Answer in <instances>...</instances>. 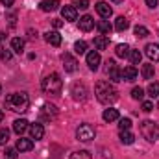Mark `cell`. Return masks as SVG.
Masks as SVG:
<instances>
[{"label": "cell", "instance_id": "obj_1", "mask_svg": "<svg viewBox=\"0 0 159 159\" xmlns=\"http://www.w3.org/2000/svg\"><path fill=\"white\" fill-rule=\"evenodd\" d=\"M94 94H96L98 102L104 104V106H111V104H115V102L119 100V91H117V87H115L113 83H109V81H104V80L96 83Z\"/></svg>", "mask_w": 159, "mask_h": 159}, {"label": "cell", "instance_id": "obj_2", "mask_svg": "<svg viewBox=\"0 0 159 159\" xmlns=\"http://www.w3.org/2000/svg\"><path fill=\"white\" fill-rule=\"evenodd\" d=\"M30 106V98L26 93H11L6 96V107H9L15 113H22L26 111Z\"/></svg>", "mask_w": 159, "mask_h": 159}, {"label": "cell", "instance_id": "obj_3", "mask_svg": "<svg viewBox=\"0 0 159 159\" xmlns=\"http://www.w3.org/2000/svg\"><path fill=\"white\" fill-rule=\"evenodd\" d=\"M41 87L46 94H59L61 93V87H63V81H61V76L57 72H52L48 76H44V80L41 81Z\"/></svg>", "mask_w": 159, "mask_h": 159}, {"label": "cell", "instance_id": "obj_4", "mask_svg": "<svg viewBox=\"0 0 159 159\" xmlns=\"http://www.w3.org/2000/svg\"><path fill=\"white\" fill-rule=\"evenodd\" d=\"M139 129H141V135L150 143H156L159 139V124L154 120H143Z\"/></svg>", "mask_w": 159, "mask_h": 159}, {"label": "cell", "instance_id": "obj_5", "mask_svg": "<svg viewBox=\"0 0 159 159\" xmlns=\"http://www.w3.org/2000/svg\"><path fill=\"white\" fill-rule=\"evenodd\" d=\"M94 135H96V129H94L91 124H80L78 129H76V137H78L81 143H89V141H93Z\"/></svg>", "mask_w": 159, "mask_h": 159}, {"label": "cell", "instance_id": "obj_6", "mask_svg": "<svg viewBox=\"0 0 159 159\" xmlns=\"http://www.w3.org/2000/svg\"><path fill=\"white\" fill-rule=\"evenodd\" d=\"M87 87H85V83H81V81H76V83H72V94H74V98L76 100H85L87 98Z\"/></svg>", "mask_w": 159, "mask_h": 159}, {"label": "cell", "instance_id": "obj_7", "mask_svg": "<svg viewBox=\"0 0 159 159\" xmlns=\"http://www.w3.org/2000/svg\"><path fill=\"white\" fill-rule=\"evenodd\" d=\"M120 74H122V80L124 81H135L137 76H139V70L135 69V65H128V67H124L120 70Z\"/></svg>", "mask_w": 159, "mask_h": 159}, {"label": "cell", "instance_id": "obj_8", "mask_svg": "<svg viewBox=\"0 0 159 159\" xmlns=\"http://www.w3.org/2000/svg\"><path fill=\"white\" fill-rule=\"evenodd\" d=\"M61 61H63V67H65L67 72H74V70L78 69V61H76V57H72L70 54H63V56H61Z\"/></svg>", "mask_w": 159, "mask_h": 159}, {"label": "cell", "instance_id": "obj_9", "mask_svg": "<svg viewBox=\"0 0 159 159\" xmlns=\"http://www.w3.org/2000/svg\"><path fill=\"white\" fill-rule=\"evenodd\" d=\"M61 15H63V19L69 20V22L78 20V11H76L74 6H63V7H61Z\"/></svg>", "mask_w": 159, "mask_h": 159}, {"label": "cell", "instance_id": "obj_10", "mask_svg": "<svg viewBox=\"0 0 159 159\" xmlns=\"http://www.w3.org/2000/svg\"><path fill=\"white\" fill-rule=\"evenodd\" d=\"M56 117H57V109H56L54 106H50V104L43 106V109H41V119L46 120V122H50V120H54Z\"/></svg>", "mask_w": 159, "mask_h": 159}, {"label": "cell", "instance_id": "obj_11", "mask_svg": "<svg viewBox=\"0 0 159 159\" xmlns=\"http://www.w3.org/2000/svg\"><path fill=\"white\" fill-rule=\"evenodd\" d=\"M96 13H98L102 19H109V17L113 15V9H111V6H109L107 2H98V4H96Z\"/></svg>", "mask_w": 159, "mask_h": 159}, {"label": "cell", "instance_id": "obj_12", "mask_svg": "<svg viewBox=\"0 0 159 159\" xmlns=\"http://www.w3.org/2000/svg\"><path fill=\"white\" fill-rule=\"evenodd\" d=\"M100 61H102V59H100V54H98V52H94V50H93V52H89V54H87V65H89V69H91V70H98Z\"/></svg>", "mask_w": 159, "mask_h": 159}, {"label": "cell", "instance_id": "obj_13", "mask_svg": "<svg viewBox=\"0 0 159 159\" xmlns=\"http://www.w3.org/2000/svg\"><path fill=\"white\" fill-rule=\"evenodd\" d=\"M106 72L111 76L113 81H120V80H122V74H120V70L117 69V65H115V61H113V59H109V61H107V69H106Z\"/></svg>", "mask_w": 159, "mask_h": 159}, {"label": "cell", "instance_id": "obj_14", "mask_svg": "<svg viewBox=\"0 0 159 159\" xmlns=\"http://www.w3.org/2000/svg\"><path fill=\"white\" fill-rule=\"evenodd\" d=\"M28 129H30V135H32V139H35V141H41V139L44 137V128H43V124H39V122L32 124Z\"/></svg>", "mask_w": 159, "mask_h": 159}, {"label": "cell", "instance_id": "obj_15", "mask_svg": "<svg viewBox=\"0 0 159 159\" xmlns=\"http://www.w3.org/2000/svg\"><path fill=\"white\" fill-rule=\"evenodd\" d=\"M144 52H146V56H148L152 61H159V44L157 43H150V44H146Z\"/></svg>", "mask_w": 159, "mask_h": 159}, {"label": "cell", "instance_id": "obj_16", "mask_svg": "<svg viewBox=\"0 0 159 159\" xmlns=\"http://www.w3.org/2000/svg\"><path fill=\"white\" fill-rule=\"evenodd\" d=\"M28 128H30V122H28L26 119H17L15 122H13V131H15L17 135H22Z\"/></svg>", "mask_w": 159, "mask_h": 159}, {"label": "cell", "instance_id": "obj_17", "mask_svg": "<svg viewBox=\"0 0 159 159\" xmlns=\"http://www.w3.org/2000/svg\"><path fill=\"white\" fill-rule=\"evenodd\" d=\"M93 28H94L93 17H91V15H83V17L80 19V30H81V32H91Z\"/></svg>", "mask_w": 159, "mask_h": 159}, {"label": "cell", "instance_id": "obj_18", "mask_svg": "<svg viewBox=\"0 0 159 159\" xmlns=\"http://www.w3.org/2000/svg\"><path fill=\"white\" fill-rule=\"evenodd\" d=\"M32 148H34V141H32V139L20 137V139L17 141V150H19V152H30Z\"/></svg>", "mask_w": 159, "mask_h": 159}, {"label": "cell", "instance_id": "obj_19", "mask_svg": "<svg viewBox=\"0 0 159 159\" xmlns=\"http://www.w3.org/2000/svg\"><path fill=\"white\" fill-rule=\"evenodd\" d=\"M44 41L48 44H52V46H59L61 44V35L57 32H46L44 34Z\"/></svg>", "mask_w": 159, "mask_h": 159}, {"label": "cell", "instance_id": "obj_20", "mask_svg": "<svg viewBox=\"0 0 159 159\" xmlns=\"http://www.w3.org/2000/svg\"><path fill=\"white\" fill-rule=\"evenodd\" d=\"M39 7L43 11H56L59 7V0H43L39 4Z\"/></svg>", "mask_w": 159, "mask_h": 159}, {"label": "cell", "instance_id": "obj_21", "mask_svg": "<svg viewBox=\"0 0 159 159\" xmlns=\"http://www.w3.org/2000/svg\"><path fill=\"white\" fill-rule=\"evenodd\" d=\"M154 74H156V69H154V65L152 63H146V65H143V69H141V76L144 80H152L154 78Z\"/></svg>", "mask_w": 159, "mask_h": 159}, {"label": "cell", "instance_id": "obj_22", "mask_svg": "<svg viewBox=\"0 0 159 159\" xmlns=\"http://www.w3.org/2000/svg\"><path fill=\"white\" fill-rule=\"evenodd\" d=\"M96 28H98V32L102 34V35H109L111 34V30H113V26L109 24V20H100V22H96Z\"/></svg>", "mask_w": 159, "mask_h": 159}, {"label": "cell", "instance_id": "obj_23", "mask_svg": "<svg viewBox=\"0 0 159 159\" xmlns=\"http://www.w3.org/2000/svg\"><path fill=\"white\" fill-rule=\"evenodd\" d=\"M94 46H96V50H106V48L109 46V37H107V35H98V37H94Z\"/></svg>", "mask_w": 159, "mask_h": 159}, {"label": "cell", "instance_id": "obj_24", "mask_svg": "<svg viewBox=\"0 0 159 159\" xmlns=\"http://www.w3.org/2000/svg\"><path fill=\"white\" fill-rule=\"evenodd\" d=\"M133 141H135V137H133V133L129 129H122L120 131V143L122 144H133Z\"/></svg>", "mask_w": 159, "mask_h": 159}, {"label": "cell", "instance_id": "obj_25", "mask_svg": "<svg viewBox=\"0 0 159 159\" xmlns=\"http://www.w3.org/2000/svg\"><path fill=\"white\" fill-rule=\"evenodd\" d=\"M129 28V20L126 19V17H117V20H115V30L117 32H124V30H128Z\"/></svg>", "mask_w": 159, "mask_h": 159}, {"label": "cell", "instance_id": "obj_26", "mask_svg": "<svg viewBox=\"0 0 159 159\" xmlns=\"http://www.w3.org/2000/svg\"><path fill=\"white\" fill-rule=\"evenodd\" d=\"M104 120L106 122H113V120H119V109H113V107H109V109H106L104 111Z\"/></svg>", "mask_w": 159, "mask_h": 159}, {"label": "cell", "instance_id": "obj_27", "mask_svg": "<svg viewBox=\"0 0 159 159\" xmlns=\"http://www.w3.org/2000/svg\"><path fill=\"white\" fill-rule=\"evenodd\" d=\"M128 57H129L131 65H139V63H141V59H143V54H141L139 50H129Z\"/></svg>", "mask_w": 159, "mask_h": 159}, {"label": "cell", "instance_id": "obj_28", "mask_svg": "<svg viewBox=\"0 0 159 159\" xmlns=\"http://www.w3.org/2000/svg\"><path fill=\"white\" fill-rule=\"evenodd\" d=\"M11 48H13V52L20 54V52L24 50V41L20 39V37H15V39H11Z\"/></svg>", "mask_w": 159, "mask_h": 159}, {"label": "cell", "instance_id": "obj_29", "mask_svg": "<svg viewBox=\"0 0 159 159\" xmlns=\"http://www.w3.org/2000/svg\"><path fill=\"white\" fill-rule=\"evenodd\" d=\"M115 54H117L119 57H128V54H129V46H128V44H117Z\"/></svg>", "mask_w": 159, "mask_h": 159}, {"label": "cell", "instance_id": "obj_30", "mask_svg": "<svg viewBox=\"0 0 159 159\" xmlns=\"http://www.w3.org/2000/svg\"><path fill=\"white\" fill-rule=\"evenodd\" d=\"M148 94L152 98H159V81H154L148 85Z\"/></svg>", "mask_w": 159, "mask_h": 159}, {"label": "cell", "instance_id": "obj_31", "mask_svg": "<svg viewBox=\"0 0 159 159\" xmlns=\"http://www.w3.org/2000/svg\"><path fill=\"white\" fill-rule=\"evenodd\" d=\"M131 98H133V100H143V98H144V91H143L141 87H133V89H131Z\"/></svg>", "mask_w": 159, "mask_h": 159}, {"label": "cell", "instance_id": "obj_32", "mask_svg": "<svg viewBox=\"0 0 159 159\" xmlns=\"http://www.w3.org/2000/svg\"><path fill=\"white\" fill-rule=\"evenodd\" d=\"M85 50H87V43L85 41H76V44H74V52L76 54H85Z\"/></svg>", "mask_w": 159, "mask_h": 159}, {"label": "cell", "instance_id": "obj_33", "mask_svg": "<svg viewBox=\"0 0 159 159\" xmlns=\"http://www.w3.org/2000/svg\"><path fill=\"white\" fill-rule=\"evenodd\" d=\"M133 32H135V35H137V37H141V39L148 35V28H146V26H141V24H139V26H135V30H133Z\"/></svg>", "mask_w": 159, "mask_h": 159}, {"label": "cell", "instance_id": "obj_34", "mask_svg": "<svg viewBox=\"0 0 159 159\" xmlns=\"http://www.w3.org/2000/svg\"><path fill=\"white\" fill-rule=\"evenodd\" d=\"M9 141V129H0V144H7Z\"/></svg>", "mask_w": 159, "mask_h": 159}, {"label": "cell", "instance_id": "obj_35", "mask_svg": "<svg viewBox=\"0 0 159 159\" xmlns=\"http://www.w3.org/2000/svg\"><path fill=\"white\" fill-rule=\"evenodd\" d=\"M4 159H17V148H6Z\"/></svg>", "mask_w": 159, "mask_h": 159}, {"label": "cell", "instance_id": "obj_36", "mask_svg": "<svg viewBox=\"0 0 159 159\" xmlns=\"http://www.w3.org/2000/svg\"><path fill=\"white\" fill-rule=\"evenodd\" d=\"M119 128H120V131H122V129H129V128H131V120L129 119H120Z\"/></svg>", "mask_w": 159, "mask_h": 159}, {"label": "cell", "instance_id": "obj_37", "mask_svg": "<svg viewBox=\"0 0 159 159\" xmlns=\"http://www.w3.org/2000/svg\"><path fill=\"white\" fill-rule=\"evenodd\" d=\"M70 159H91V156H89V152L81 150V152H76V154H72V157H70Z\"/></svg>", "mask_w": 159, "mask_h": 159}, {"label": "cell", "instance_id": "obj_38", "mask_svg": "<svg viewBox=\"0 0 159 159\" xmlns=\"http://www.w3.org/2000/svg\"><path fill=\"white\" fill-rule=\"evenodd\" d=\"M74 7L87 9V7H89V0H74Z\"/></svg>", "mask_w": 159, "mask_h": 159}, {"label": "cell", "instance_id": "obj_39", "mask_svg": "<svg viewBox=\"0 0 159 159\" xmlns=\"http://www.w3.org/2000/svg\"><path fill=\"white\" fill-rule=\"evenodd\" d=\"M152 109H154V104L152 102H143V111L144 113H150Z\"/></svg>", "mask_w": 159, "mask_h": 159}, {"label": "cell", "instance_id": "obj_40", "mask_svg": "<svg viewBox=\"0 0 159 159\" xmlns=\"http://www.w3.org/2000/svg\"><path fill=\"white\" fill-rule=\"evenodd\" d=\"M0 57H2V59H4V61H9V59H11V52H9V50H4V52H2V56H0Z\"/></svg>", "mask_w": 159, "mask_h": 159}, {"label": "cell", "instance_id": "obj_41", "mask_svg": "<svg viewBox=\"0 0 159 159\" xmlns=\"http://www.w3.org/2000/svg\"><path fill=\"white\" fill-rule=\"evenodd\" d=\"M52 24H54V28H61V26H63V20H59V19H54V20H52Z\"/></svg>", "mask_w": 159, "mask_h": 159}, {"label": "cell", "instance_id": "obj_42", "mask_svg": "<svg viewBox=\"0 0 159 159\" xmlns=\"http://www.w3.org/2000/svg\"><path fill=\"white\" fill-rule=\"evenodd\" d=\"M157 2H159V0H146V6H148V7H152V9H154V7H156V6H157Z\"/></svg>", "mask_w": 159, "mask_h": 159}, {"label": "cell", "instance_id": "obj_43", "mask_svg": "<svg viewBox=\"0 0 159 159\" xmlns=\"http://www.w3.org/2000/svg\"><path fill=\"white\" fill-rule=\"evenodd\" d=\"M0 2H2L4 6H13V2H15V0H0Z\"/></svg>", "mask_w": 159, "mask_h": 159}, {"label": "cell", "instance_id": "obj_44", "mask_svg": "<svg viewBox=\"0 0 159 159\" xmlns=\"http://www.w3.org/2000/svg\"><path fill=\"white\" fill-rule=\"evenodd\" d=\"M4 120V113H2V109H0V122Z\"/></svg>", "mask_w": 159, "mask_h": 159}, {"label": "cell", "instance_id": "obj_45", "mask_svg": "<svg viewBox=\"0 0 159 159\" xmlns=\"http://www.w3.org/2000/svg\"><path fill=\"white\" fill-rule=\"evenodd\" d=\"M4 37H6V34H4V32H0V39H4Z\"/></svg>", "mask_w": 159, "mask_h": 159}, {"label": "cell", "instance_id": "obj_46", "mask_svg": "<svg viewBox=\"0 0 159 159\" xmlns=\"http://www.w3.org/2000/svg\"><path fill=\"white\" fill-rule=\"evenodd\" d=\"M2 52H4V48H2V44H0V56H2Z\"/></svg>", "mask_w": 159, "mask_h": 159}, {"label": "cell", "instance_id": "obj_47", "mask_svg": "<svg viewBox=\"0 0 159 159\" xmlns=\"http://www.w3.org/2000/svg\"><path fill=\"white\" fill-rule=\"evenodd\" d=\"M113 2H115V4H120V2H122V0H113Z\"/></svg>", "mask_w": 159, "mask_h": 159}, {"label": "cell", "instance_id": "obj_48", "mask_svg": "<svg viewBox=\"0 0 159 159\" xmlns=\"http://www.w3.org/2000/svg\"><path fill=\"white\" fill-rule=\"evenodd\" d=\"M0 93H2V85H0Z\"/></svg>", "mask_w": 159, "mask_h": 159}, {"label": "cell", "instance_id": "obj_49", "mask_svg": "<svg viewBox=\"0 0 159 159\" xmlns=\"http://www.w3.org/2000/svg\"><path fill=\"white\" fill-rule=\"evenodd\" d=\"M157 109H159V104H157Z\"/></svg>", "mask_w": 159, "mask_h": 159}]
</instances>
